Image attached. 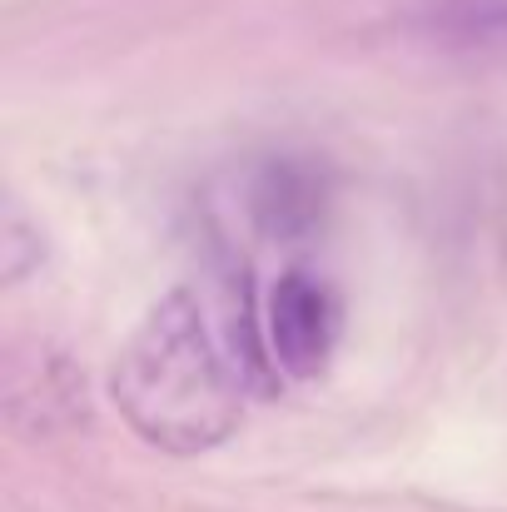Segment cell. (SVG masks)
I'll list each match as a JSON object with an SVG mask.
<instances>
[{
	"instance_id": "6da1fadb",
	"label": "cell",
	"mask_w": 507,
	"mask_h": 512,
	"mask_svg": "<svg viewBox=\"0 0 507 512\" xmlns=\"http://www.w3.org/2000/svg\"><path fill=\"white\" fill-rule=\"evenodd\" d=\"M110 398L135 438L174 458L219 448L244 413L239 368L214 343L189 289L165 294L135 324L110 368Z\"/></svg>"
},
{
	"instance_id": "3957f363",
	"label": "cell",
	"mask_w": 507,
	"mask_h": 512,
	"mask_svg": "<svg viewBox=\"0 0 507 512\" xmlns=\"http://www.w3.org/2000/svg\"><path fill=\"white\" fill-rule=\"evenodd\" d=\"M254 219L274 239L309 234L319 224V184L309 174H299L294 165H274L254 184Z\"/></svg>"
},
{
	"instance_id": "277c9868",
	"label": "cell",
	"mask_w": 507,
	"mask_h": 512,
	"mask_svg": "<svg viewBox=\"0 0 507 512\" xmlns=\"http://www.w3.org/2000/svg\"><path fill=\"white\" fill-rule=\"evenodd\" d=\"M40 254H45L40 229H30L25 209L10 199L5 204V284H20L30 269H40Z\"/></svg>"
},
{
	"instance_id": "7a4b0ae2",
	"label": "cell",
	"mask_w": 507,
	"mask_h": 512,
	"mask_svg": "<svg viewBox=\"0 0 507 512\" xmlns=\"http://www.w3.org/2000/svg\"><path fill=\"white\" fill-rule=\"evenodd\" d=\"M338 299L334 289L309 269H284L264 294V348L274 373L319 378L338 343Z\"/></svg>"
}]
</instances>
